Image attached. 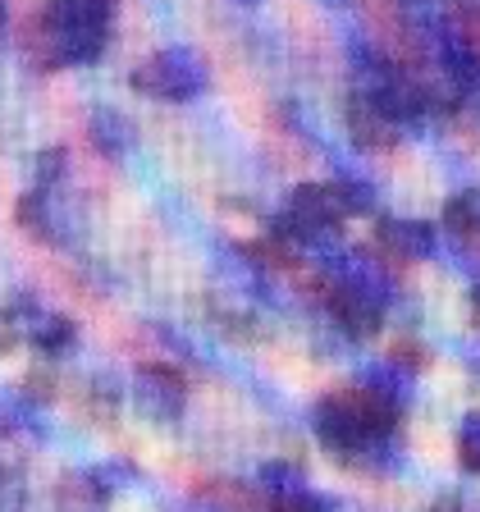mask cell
Instances as JSON below:
<instances>
[{"instance_id":"cell-10","label":"cell","mask_w":480,"mask_h":512,"mask_svg":"<svg viewBox=\"0 0 480 512\" xmlns=\"http://www.w3.org/2000/svg\"><path fill=\"white\" fill-rule=\"evenodd\" d=\"M458 462L471 471V476H480V412H467L458 426Z\"/></svg>"},{"instance_id":"cell-6","label":"cell","mask_w":480,"mask_h":512,"mask_svg":"<svg viewBox=\"0 0 480 512\" xmlns=\"http://www.w3.org/2000/svg\"><path fill=\"white\" fill-rule=\"evenodd\" d=\"M348 128H352V138L362 142L366 151H389L398 142V133H403V124H398L384 106H375L366 92L348 96Z\"/></svg>"},{"instance_id":"cell-13","label":"cell","mask_w":480,"mask_h":512,"mask_svg":"<svg viewBox=\"0 0 480 512\" xmlns=\"http://www.w3.org/2000/svg\"><path fill=\"white\" fill-rule=\"evenodd\" d=\"M439 512H444V508H439Z\"/></svg>"},{"instance_id":"cell-11","label":"cell","mask_w":480,"mask_h":512,"mask_svg":"<svg viewBox=\"0 0 480 512\" xmlns=\"http://www.w3.org/2000/svg\"><path fill=\"white\" fill-rule=\"evenodd\" d=\"M471 316H476V325H480V279L471 284Z\"/></svg>"},{"instance_id":"cell-3","label":"cell","mask_w":480,"mask_h":512,"mask_svg":"<svg viewBox=\"0 0 480 512\" xmlns=\"http://www.w3.org/2000/svg\"><path fill=\"white\" fill-rule=\"evenodd\" d=\"M371 197L362 188H352L348 179H334V183H302L293 188L288 197V211H284V229L288 238H298V243H320V238H330L352 211H366Z\"/></svg>"},{"instance_id":"cell-8","label":"cell","mask_w":480,"mask_h":512,"mask_svg":"<svg viewBox=\"0 0 480 512\" xmlns=\"http://www.w3.org/2000/svg\"><path fill=\"white\" fill-rule=\"evenodd\" d=\"M435 229L426 220H380V247L403 261H426L435 256Z\"/></svg>"},{"instance_id":"cell-12","label":"cell","mask_w":480,"mask_h":512,"mask_svg":"<svg viewBox=\"0 0 480 512\" xmlns=\"http://www.w3.org/2000/svg\"><path fill=\"white\" fill-rule=\"evenodd\" d=\"M0 32H5V5H0Z\"/></svg>"},{"instance_id":"cell-1","label":"cell","mask_w":480,"mask_h":512,"mask_svg":"<svg viewBox=\"0 0 480 512\" xmlns=\"http://www.w3.org/2000/svg\"><path fill=\"white\" fill-rule=\"evenodd\" d=\"M398 421H403V398H394L371 380L320 398L316 416H311L320 444L348 462H371L375 453H384L389 439L398 435Z\"/></svg>"},{"instance_id":"cell-5","label":"cell","mask_w":480,"mask_h":512,"mask_svg":"<svg viewBox=\"0 0 480 512\" xmlns=\"http://www.w3.org/2000/svg\"><path fill=\"white\" fill-rule=\"evenodd\" d=\"M444 234L458 247L462 266L471 270V284L480 279V188H462L444 202Z\"/></svg>"},{"instance_id":"cell-7","label":"cell","mask_w":480,"mask_h":512,"mask_svg":"<svg viewBox=\"0 0 480 512\" xmlns=\"http://www.w3.org/2000/svg\"><path fill=\"white\" fill-rule=\"evenodd\" d=\"M261 480L270 490V512H325V499L307 490L298 467H266Z\"/></svg>"},{"instance_id":"cell-2","label":"cell","mask_w":480,"mask_h":512,"mask_svg":"<svg viewBox=\"0 0 480 512\" xmlns=\"http://www.w3.org/2000/svg\"><path fill=\"white\" fill-rule=\"evenodd\" d=\"M115 0H46L28 28V42L46 69L92 64L106 51Z\"/></svg>"},{"instance_id":"cell-9","label":"cell","mask_w":480,"mask_h":512,"mask_svg":"<svg viewBox=\"0 0 480 512\" xmlns=\"http://www.w3.org/2000/svg\"><path fill=\"white\" fill-rule=\"evenodd\" d=\"M138 398L147 412H160V416H174L183 407V380L165 366H142L138 375Z\"/></svg>"},{"instance_id":"cell-4","label":"cell","mask_w":480,"mask_h":512,"mask_svg":"<svg viewBox=\"0 0 480 512\" xmlns=\"http://www.w3.org/2000/svg\"><path fill=\"white\" fill-rule=\"evenodd\" d=\"M202 83V60L192 51H160L147 64H138V74H133V87L156 96V101H192L202 92Z\"/></svg>"}]
</instances>
